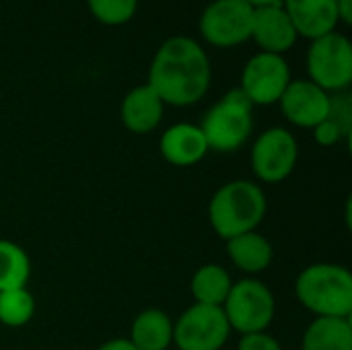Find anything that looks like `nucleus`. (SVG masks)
Wrapping results in <instances>:
<instances>
[{
	"mask_svg": "<svg viewBox=\"0 0 352 350\" xmlns=\"http://www.w3.org/2000/svg\"><path fill=\"white\" fill-rule=\"evenodd\" d=\"M210 62L204 47L192 37L175 35L157 50L146 85L165 105L186 107L198 103L210 87Z\"/></svg>",
	"mask_w": 352,
	"mask_h": 350,
	"instance_id": "obj_1",
	"label": "nucleus"
},
{
	"mask_svg": "<svg viewBox=\"0 0 352 350\" xmlns=\"http://www.w3.org/2000/svg\"><path fill=\"white\" fill-rule=\"evenodd\" d=\"M266 194L250 179H233L221 186L208 202V221L221 239L256 231L266 217Z\"/></svg>",
	"mask_w": 352,
	"mask_h": 350,
	"instance_id": "obj_2",
	"label": "nucleus"
},
{
	"mask_svg": "<svg viewBox=\"0 0 352 350\" xmlns=\"http://www.w3.org/2000/svg\"><path fill=\"white\" fill-rule=\"evenodd\" d=\"M295 295L316 318H351L352 274L340 264H311L299 272Z\"/></svg>",
	"mask_w": 352,
	"mask_h": 350,
	"instance_id": "obj_3",
	"label": "nucleus"
},
{
	"mask_svg": "<svg viewBox=\"0 0 352 350\" xmlns=\"http://www.w3.org/2000/svg\"><path fill=\"white\" fill-rule=\"evenodd\" d=\"M252 109V101L239 87L225 93V97L217 101L200 122V130L206 138L208 151L233 153L241 149L254 128Z\"/></svg>",
	"mask_w": 352,
	"mask_h": 350,
	"instance_id": "obj_4",
	"label": "nucleus"
},
{
	"mask_svg": "<svg viewBox=\"0 0 352 350\" xmlns=\"http://www.w3.org/2000/svg\"><path fill=\"white\" fill-rule=\"evenodd\" d=\"M309 80L326 93L349 91L352 83L351 39L338 31H330L311 39L307 52Z\"/></svg>",
	"mask_w": 352,
	"mask_h": 350,
	"instance_id": "obj_5",
	"label": "nucleus"
},
{
	"mask_svg": "<svg viewBox=\"0 0 352 350\" xmlns=\"http://www.w3.org/2000/svg\"><path fill=\"white\" fill-rule=\"evenodd\" d=\"M223 311L231 330L245 336L266 332V328L274 320L276 301L272 291L264 283L256 278H243L239 283H233L223 303Z\"/></svg>",
	"mask_w": 352,
	"mask_h": 350,
	"instance_id": "obj_6",
	"label": "nucleus"
},
{
	"mask_svg": "<svg viewBox=\"0 0 352 350\" xmlns=\"http://www.w3.org/2000/svg\"><path fill=\"white\" fill-rule=\"evenodd\" d=\"M231 336L223 307L194 303L173 324L177 350H221Z\"/></svg>",
	"mask_w": 352,
	"mask_h": 350,
	"instance_id": "obj_7",
	"label": "nucleus"
},
{
	"mask_svg": "<svg viewBox=\"0 0 352 350\" xmlns=\"http://www.w3.org/2000/svg\"><path fill=\"white\" fill-rule=\"evenodd\" d=\"M252 17L245 0H210L200 17V33L214 47H235L250 39Z\"/></svg>",
	"mask_w": 352,
	"mask_h": 350,
	"instance_id": "obj_8",
	"label": "nucleus"
},
{
	"mask_svg": "<svg viewBox=\"0 0 352 350\" xmlns=\"http://www.w3.org/2000/svg\"><path fill=\"white\" fill-rule=\"evenodd\" d=\"M291 80V68L283 56L258 52L243 66L239 89L252 105H272L278 103Z\"/></svg>",
	"mask_w": 352,
	"mask_h": 350,
	"instance_id": "obj_9",
	"label": "nucleus"
},
{
	"mask_svg": "<svg viewBox=\"0 0 352 350\" xmlns=\"http://www.w3.org/2000/svg\"><path fill=\"white\" fill-rule=\"evenodd\" d=\"M299 159L295 136L287 128H270L262 132L252 149V169L260 182L278 184L287 179Z\"/></svg>",
	"mask_w": 352,
	"mask_h": 350,
	"instance_id": "obj_10",
	"label": "nucleus"
},
{
	"mask_svg": "<svg viewBox=\"0 0 352 350\" xmlns=\"http://www.w3.org/2000/svg\"><path fill=\"white\" fill-rule=\"evenodd\" d=\"M283 116L299 126L314 130L320 122L326 120L330 107V93L307 80H291L283 97L278 99Z\"/></svg>",
	"mask_w": 352,
	"mask_h": 350,
	"instance_id": "obj_11",
	"label": "nucleus"
},
{
	"mask_svg": "<svg viewBox=\"0 0 352 350\" xmlns=\"http://www.w3.org/2000/svg\"><path fill=\"white\" fill-rule=\"evenodd\" d=\"M297 37L299 35L283 4L254 8L250 39L258 43L260 52L283 56L297 43Z\"/></svg>",
	"mask_w": 352,
	"mask_h": 350,
	"instance_id": "obj_12",
	"label": "nucleus"
},
{
	"mask_svg": "<svg viewBox=\"0 0 352 350\" xmlns=\"http://www.w3.org/2000/svg\"><path fill=\"white\" fill-rule=\"evenodd\" d=\"M159 151L167 163L175 167H192L206 157L208 144L200 126L182 122L173 124L161 134Z\"/></svg>",
	"mask_w": 352,
	"mask_h": 350,
	"instance_id": "obj_13",
	"label": "nucleus"
},
{
	"mask_svg": "<svg viewBox=\"0 0 352 350\" xmlns=\"http://www.w3.org/2000/svg\"><path fill=\"white\" fill-rule=\"evenodd\" d=\"M297 35L307 39L322 37L330 31H336L338 10L336 0H283Z\"/></svg>",
	"mask_w": 352,
	"mask_h": 350,
	"instance_id": "obj_14",
	"label": "nucleus"
},
{
	"mask_svg": "<svg viewBox=\"0 0 352 350\" xmlns=\"http://www.w3.org/2000/svg\"><path fill=\"white\" fill-rule=\"evenodd\" d=\"M163 111H165V103L144 83L126 93L120 107V118L126 130H130L132 134H148L161 124Z\"/></svg>",
	"mask_w": 352,
	"mask_h": 350,
	"instance_id": "obj_15",
	"label": "nucleus"
},
{
	"mask_svg": "<svg viewBox=\"0 0 352 350\" xmlns=\"http://www.w3.org/2000/svg\"><path fill=\"white\" fill-rule=\"evenodd\" d=\"M227 256L239 270L248 274H258L272 264L274 248L262 233L250 231L227 239Z\"/></svg>",
	"mask_w": 352,
	"mask_h": 350,
	"instance_id": "obj_16",
	"label": "nucleus"
},
{
	"mask_svg": "<svg viewBox=\"0 0 352 350\" xmlns=\"http://www.w3.org/2000/svg\"><path fill=\"white\" fill-rule=\"evenodd\" d=\"M128 340L138 350H167L173 344V322L161 309H144L134 318Z\"/></svg>",
	"mask_w": 352,
	"mask_h": 350,
	"instance_id": "obj_17",
	"label": "nucleus"
},
{
	"mask_svg": "<svg viewBox=\"0 0 352 350\" xmlns=\"http://www.w3.org/2000/svg\"><path fill=\"white\" fill-rule=\"evenodd\" d=\"M301 350H352L351 318H316L303 332Z\"/></svg>",
	"mask_w": 352,
	"mask_h": 350,
	"instance_id": "obj_18",
	"label": "nucleus"
},
{
	"mask_svg": "<svg viewBox=\"0 0 352 350\" xmlns=\"http://www.w3.org/2000/svg\"><path fill=\"white\" fill-rule=\"evenodd\" d=\"M233 287V281L229 272L219 264H204L200 266L190 283V291L196 303L210 305V307H223L229 291Z\"/></svg>",
	"mask_w": 352,
	"mask_h": 350,
	"instance_id": "obj_19",
	"label": "nucleus"
},
{
	"mask_svg": "<svg viewBox=\"0 0 352 350\" xmlns=\"http://www.w3.org/2000/svg\"><path fill=\"white\" fill-rule=\"evenodd\" d=\"M31 276V260L14 241L0 239V293L27 287Z\"/></svg>",
	"mask_w": 352,
	"mask_h": 350,
	"instance_id": "obj_20",
	"label": "nucleus"
},
{
	"mask_svg": "<svg viewBox=\"0 0 352 350\" xmlns=\"http://www.w3.org/2000/svg\"><path fill=\"white\" fill-rule=\"evenodd\" d=\"M35 314V299L27 287L0 293V324L6 328H21L31 322Z\"/></svg>",
	"mask_w": 352,
	"mask_h": 350,
	"instance_id": "obj_21",
	"label": "nucleus"
},
{
	"mask_svg": "<svg viewBox=\"0 0 352 350\" xmlns=\"http://www.w3.org/2000/svg\"><path fill=\"white\" fill-rule=\"evenodd\" d=\"M91 14L103 25H124L138 8V0H87Z\"/></svg>",
	"mask_w": 352,
	"mask_h": 350,
	"instance_id": "obj_22",
	"label": "nucleus"
},
{
	"mask_svg": "<svg viewBox=\"0 0 352 350\" xmlns=\"http://www.w3.org/2000/svg\"><path fill=\"white\" fill-rule=\"evenodd\" d=\"M332 124H336L346 138H351L352 132V97L349 91L330 93V107L326 116Z\"/></svg>",
	"mask_w": 352,
	"mask_h": 350,
	"instance_id": "obj_23",
	"label": "nucleus"
},
{
	"mask_svg": "<svg viewBox=\"0 0 352 350\" xmlns=\"http://www.w3.org/2000/svg\"><path fill=\"white\" fill-rule=\"evenodd\" d=\"M311 132H314V140H316L320 146H334V144H338V142H342V140H349V138L342 134V130H340L336 124H332L328 118H326L324 122H320Z\"/></svg>",
	"mask_w": 352,
	"mask_h": 350,
	"instance_id": "obj_24",
	"label": "nucleus"
},
{
	"mask_svg": "<svg viewBox=\"0 0 352 350\" xmlns=\"http://www.w3.org/2000/svg\"><path fill=\"white\" fill-rule=\"evenodd\" d=\"M237 350H283V347L274 336L266 332H256V334L241 336Z\"/></svg>",
	"mask_w": 352,
	"mask_h": 350,
	"instance_id": "obj_25",
	"label": "nucleus"
},
{
	"mask_svg": "<svg viewBox=\"0 0 352 350\" xmlns=\"http://www.w3.org/2000/svg\"><path fill=\"white\" fill-rule=\"evenodd\" d=\"M336 10H338V21L344 25L352 23V0H336Z\"/></svg>",
	"mask_w": 352,
	"mask_h": 350,
	"instance_id": "obj_26",
	"label": "nucleus"
},
{
	"mask_svg": "<svg viewBox=\"0 0 352 350\" xmlns=\"http://www.w3.org/2000/svg\"><path fill=\"white\" fill-rule=\"evenodd\" d=\"M97 350H138L128 338H113V340H107L105 344H101Z\"/></svg>",
	"mask_w": 352,
	"mask_h": 350,
	"instance_id": "obj_27",
	"label": "nucleus"
},
{
	"mask_svg": "<svg viewBox=\"0 0 352 350\" xmlns=\"http://www.w3.org/2000/svg\"><path fill=\"white\" fill-rule=\"evenodd\" d=\"M252 8H260V6H276L283 4V0H245Z\"/></svg>",
	"mask_w": 352,
	"mask_h": 350,
	"instance_id": "obj_28",
	"label": "nucleus"
}]
</instances>
